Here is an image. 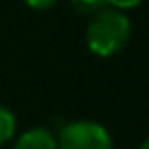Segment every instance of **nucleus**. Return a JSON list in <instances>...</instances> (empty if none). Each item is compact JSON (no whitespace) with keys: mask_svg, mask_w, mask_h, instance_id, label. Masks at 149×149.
<instances>
[{"mask_svg":"<svg viewBox=\"0 0 149 149\" xmlns=\"http://www.w3.org/2000/svg\"><path fill=\"white\" fill-rule=\"evenodd\" d=\"M57 149H116L108 129L96 120L80 118L61 127Z\"/></svg>","mask_w":149,"mask_h":149,"instance_id":"2","label":"nucleus"},{"mask_svg":"<svg viewBox=\"0 0 149 149\" xmlns=\"http://www.w3.org/2000/svg\"><path fill=\"white\" fill-rule=\"evenodd\" d=\"M141 2H143V0H104V4L108 8H114V10H120V13L131 10V8H137Z\"/></svg>","mask_w":149,"mask_h":149,"instance_id":"6","label":"nucleus"},{"mask_svg":"<svg viewBox=\"0 0 149 149\" xmlns=\"http://www.w3.org/2000/svg\"><path fill=\"white\" fill-rule=\"evenodd\" d=\"M13 149H57V137L47 127H33L17 137Z\"/></svg>","mask_w":149,"mask_h":149,"instance_id":"3","label":"nucleus"},{"mask_svg":"<svg viewBox=\"0 0 149 149\" xmlns=\"http://www.w3.org/2000/svg\"><path fill=\"white\" fill-rule=\"evenodd\" d=\"M17 135V116L10 108L0 104V147L6 145Z\"/></svg>","mask_w":149,"mask_h":149,"instance_id":"4","label":"nucleus"},{"mask_svg":"<svg viewBox=\"0 0 149 149\" xmlns=\"http://www.w3.org/2000/svg\"><path fill=\"white\" fill-rule=\"evenodd\" d=\"M139 149H149V137H147V139L141 143V147H139Z\"/></svg>","mask_w":149,"mask_h":149,"instance_id":"8","label":"nucleus"},{"mask_svg":"<svg viewBox=\"0 0 149 149\" xmlns=\"http://www.w3.org/2000/svg\"><path fill=\"white\" fill-rule=\"evenodd\" d=\"M23 2L33 10H49V8L55 6L57 0H23Z\"/></svg>","mask_w":149,"mask_h":149,"instance_id":"7","label":"nucleus"},{"mask_svg":"<svg viewBox=\"0 0 149 149\" xmlns=\"http://www.w3.org/2000/svg\"><path fill=\"white\" fill-rule=\"evenodd\" d=\"M70 2H72V6H74L80 15H86V17H92V15H96L98 10L106 8L104 0H70Z\"/></svg>","mask_w":149,"mask_h":149,"instance_id":"5","label":"nucleus"},{"mask_svg":"<svg viewBox=\"0 0 149 149\" xmlns=\"http://www.w3.org/2000/svg\"><path fill=\"white\" fill-rule=\"evenodd\" d=\"M133 25L129 17L114 8H102L96 15H92L88 27H86V47L102 59L118 55L129 39H131Z\"/></svg>","mask_w":149,"mask_h":149,"instance_id":"1","label":"nucleus"}]
</instances>
